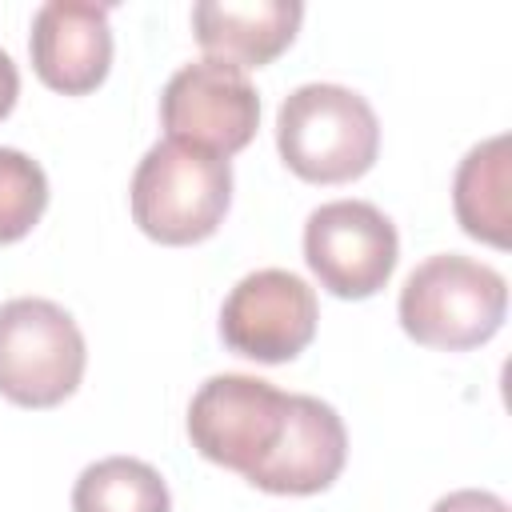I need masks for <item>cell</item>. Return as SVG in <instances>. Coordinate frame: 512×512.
<instances>
[{
	"label": "cell",
	"mask_w": 512,
	"mask_h": 512,
	"mask_svg": "<svg viewBox=\"0 0 512 512\" xmlns=\"http://www.w3.org/2000/svg\"><path fill=\"white\" fill-rule=\"evenodd\" d=\"M432 512H508V504L496 496V492H484V488H460V492H448L432 504Z\"/></svg>",
	"instance_id": "15"
},
{
	"label": "cell",
	"mask_w": 512,
	"mask_h": 512,
	"mask_svg": "<svg viewBox=\"0 0 512 512\" xmlns=\"http://www.w3.org/2000/svg\"><path fill=\"white\" fill-rule=\"evenodd\" d=\"M72 512H172L164 476L136 456H104L76 476Z\"/></svg>",
	"instance_id": "13"
},
{
	"label": "cell",
	"mask_w": 512,
	"mask_h": 512,
	"mask_svg": "<svg viewBox=\"0 0 512 512\" xmlns=\"http://www.w3.org/2000/svg\"><path fill=\"white\" fill-rule=\"evenodd\" d=\"M48 208V176L44 168L20 152L0 148V244H12L32 232V224Z\"/></svg>",
	"instance_id": "14"
},
{
	"label": "cell",
	"mask_w": 512,
	"mask_h": 512,
	"mask_svg": "<svg viewBox=\"0 0 512 512\" xmlns=\"http://www.w3.org/2000/svg\"><path fill=\"white\" fill-rule=\"evenodd\" d=\"M284 420H288V392L244 372H224L204 380L188 404L192 448L204 460L224 464L240 476H248L276 448Z\"/></svg>",
	"instance_id": "5"
},
{
	"label": "cell",
	"mask_w": 512,
	"mask_h": 512,
	"mask_svg": "<svg viewBox=\"0 0 512 512\" xmlns=\"http://www.w3.org/2000/svg\"><path fill=\"white\" fill-rule=\"evenodd\" d=\"M400 256L396 224L368 200H328L304 224V260L340 300L376 296Z\"/></svg>",
	"instance_id": "6"
},
{
	"label": "cell",
	"mask_w": 512,
	"mask_h": 512,
	"mask_svg": "<svg viewBox=\"0 0 512 512\" xmlns=\"http://www.w3.org/2000/svg\"><path fill=\"white\" fill-rule=\"evenodd\" d=\"M304 20L300 0H200L192 8L196 44L224 64L260 68L276 60Z\"/></svg>",
	"instance_id": "11"
},
{
	"label": "cell",
	"mask_w": 512,
	"mask_h": 512,
	"mask_svg": "<svg viewBox=\"0 0 512 512\" xmlns=\"http://www.w3.org/2000/svg\"><path fill=\"white\" fill-rule=\"evenodd\" d=\"M16 96H20V72L12 64V56L0 48V120L16 108Z\"/></svg>",
	"instance_id": "16"
},
{
	"label": "cell",
	"mask_w": 512,
	"mask_h": 512,
	"mask_svg": "<svg viewBox=\"0 0 512 512\" xmlns=\"http://www.w3.org/2000/svg\"><path fill=\"white\" fill-rule=\"evenodd\" d=\"M88 352L80 324L44 296L0 304V396L20 408H56L80 388Z\"/></svg>",
	"instance_id": "4"
},
{
	"label": "cell",
	"mask_w": 512,
	"mask_h": 512,
	"mask_svg": "<svg viewBox=\"0 0 512 512\" xmlns=\"http://www.w3.org/2000/svg\"><path fill=\"white\" fill-rule=\"evenodd\" d=\"M160 124L168 140H184L228 160L256 136L260 96L244 68L200 56L176 68L164 84Z\"/></svg>",
	"instance_id": "7"
},
{
	"label": "cell",
	"mask_w": 512,
	"mask_h": 512,
	"mask_svg": "<svg viewBox=\"0 0 512 512\" xmlns=\"http://www.w3.org/2000/svg\"><path fill=\"white\" fill-rule=\"evenodd\" d=\"M452 208L472 240L508 248L512 208H508V136H488L456 168Z\"/></svg>",
	"instance_id": "12"
},
{
	"label": "cell",
	"mask_w": 512,
	"mask_h": 512,
	"mask_svg": "<svg viewBox=\"0 0 512 512\" xmlns=\"http://www.w3.org/2000/svg\"><path fill=\"white\" fill-rule=\"evenodd\" d=\"M400 324L424 348L464 352L496 336L508 312V284L492 264L440 252L416 264L400 288Z\"/></svg>",
	"instance_id": "3"
},
{
	"label": "cell",
	"mask_w": 512,
	"mask_h": 512,
	"mask_svg": "<svg viewBox=\"0 0 512 512\" xmlns=\"http://www.w3.org/2000/svg\"><path fill=\"white\" fill-rule=\"evenodd\" d=\"M232 204V164L184 140H156L132 176V220L160 244L208 240Z\"/></svg>",
	"instance_id": "2"
},
{
	"label": "cell",
	"mask_w": 512,
	"mask_h": 512,
	"mask_svg": "<svg viewBox=\"0 0 512 512\" xmlns=\"http://www.w3.org/2000/svg\"><path fill=\"white\" fill-rule=\"evenodd\" d=\"M276 148L300 180L344 184L376 164L380 120L372 104L344 84H300L276 112Z\"/></svg>",
	"instance_id": "1"
},
{
	"label": "cell",
	"mask_w": 512,
	"mask_h": 512,
	"mask_svg": "<svg viewBox=\"0 0 512 512\" xmlns=\"http://www.w3.org/2000/svg\"><path fill=\"white\" fill-rule=\"evenodd\" d=\"M348 456V432L332 404L288 392V420L276 448L244 476L248 484L276 496H312L324 492Z\"/></svg>",
	"instance_id": "9"
},
{
	"label": "cell",
	"mask_w": 512,
	"mask_h": 512,
	"mask_svg": "<svg viewBox=\"0 0 512 512\" xmlns=\"http://www.w3.org/2000/svg\"><path fill=\"white\" fill-rule=\"evenodd\" d=\"M32 68L36 76L64 92L80 96L92 92L112 64V28H108V8L88 4V0H48L32 16V36H28Z\"/></svg>",
	"instance_id": "10"
},
{
	"label": "cell",
	"mask_w": 512,
	"mask_h": 512,
	"mask_svg": "<svg viewBox=\"0 0 512 512\" xmlns=\"http://www.w3.org/2000/svg\"><path fill=\"white\" fill-rule=\"evenodd\" d=\"M316 292L288 268H256L228 292L220 308V336L232 352L284 364L316 336Z\"/></svg>",
	"instance_id": "8"
}]
</instances>
